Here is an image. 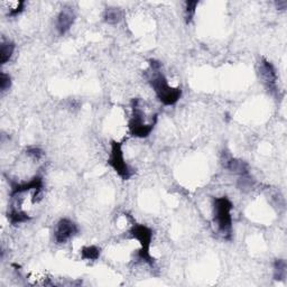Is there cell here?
Returning <instances> with one entry per match:
<instances>
[{"instance_id":"obj_1","label":"cell","mask_w":287,"mask_h":287,"mask_svg":"<svg viewBox=\"0 0 287 287\" xmlns=\"http://www.w3.org/2000/svg\"><path fill=\"white\" fill-rule=\"evenodd\" d=\"M151 89L164 106H174L181 99L182 90L172 86L167 81L164 73L162 72V64L155 59L149 61V69L145 73Z\"/></svg>"},{"instance_id":"obj_2","label":"cell","mask_w":287,"mask_h":287,"mask_svg":"<svg viewBox=\"0 0 287 287\" xmlns=\"http://www.w3.org/2000/svg\"><path fill=\"white\" fill-rule=\"evenodd\" d=\"M213 222L220 236L226 240H231L232 231H234V219H232V210L234 204L227 197L213 199Z\"/></svg>"},{"instance_id":"obj_3","label":"cell","mask_w":287,"mask_h":287,"mask_svg":"<svg viewBox=\"0 0 287 287\" xmlns=\"http://www.w3.org/2000/svg\"><path fill=\"white\" fill-rule=\"evenodd\" d=\"M157 120L147 121L145 111L143 110V104L139 99L132 101V117L129 119L128 128L132 136L136 138L148 137L154 131Z\"/></svg>"},{"instance_id":"obj_4","label":"cell","mask_w":287,"mask_h":287,"mask_svg":"<svg viewBox=\"0 0 287 287\" xmlns=\"http://www.w3.org/2000/svg\"><path fill=\"white\" fill-rule=\"evenodd\" d=\"M129 235L133 239L137 240L140 245V249L137 253L140 261L148 264L149 266H154L155 259L151 256L150 248L153 242V230L146 225L134 224L129 230Z\"/></svg>"},{"instance_id":"obj_5","label":"cell","mask_w":287,"mask_h":287,"mask_svg":"<svg viewBox=\"0 0 287 287\" xmlns=\"http://www.w3.org/2000/svg\"><path fill=\"white\" fill-rule=\"evenodd\" d=\"M108 164L116 172V174L123 181L131 180L134 175V171L128 165L124 158L122 145L118 142H111L110 153L108 157Z\"/></svg>"},{"instance_id":"obj_6","label":"cell","mask_w":287,"mask_h":287,"mask_svg":"<svg viewBox=\"0 0 287 287\" xmlns=\"http://www.w3.org/2000/svg\"><path fill=\"white\" fill-rule=\"evenodd\" d=\"M258 74L259 79H261L262 83L265 88L269 92V93L275 94L277 93V72L273 66L272 62H269L268 59L262 57L258 62Z\"/></svg>"},{"instance_id":"obj_7","label":"cell","mask_w":287,"mask_h":287,"mask_svg":"<svg viewBox=\"0 0 287 287\" xmlns=\"http://www.w3.org/2000/svg\"><path fill=\"white\" fill-rule=\"evenodd\" d=\"M79 234V227L74 221L69 218H62L54 228L53 237L57 245H64Z\"/></svg>"},{"instance_id":"obj_8","label":"cell","mask_w":287,"mask_h":287,"mask_svg":"<svg viewBox=\"0 0 287 287\" xmlns=\"http://www.w3.org/2000/svg\"><path fill=\"white\" fill-rule=\"evenodd\" d=\"M43 187H44V182H43V177L40 175H36L33 178H30L29 181L26 182H12V184H10V197L15 199L20 197L21 194L30 191L43 192Z\"/></svg>"},{"instance_id":"obj_9","label":"cell","mask_w":287,"mask_h":287,"mask_svg":"<svg viewBox=\"0 0 287 287\" xmlns=\"http://www.w3.org/2000/svg\"><path fill=\"white\" fill-rule=\"evenodd\" d=\"M75 14L71 8L62 9L56 17L55 29L59 36L66 35L74 24Z\"/></svg>"},{"instance_id":"obj_10","label":"cell","mask_w":287,"mask_h":287,"mask_svg":"<svg viewBox=\"0 0 287 287\" xmlns=\"http://www.w3.org/2000/svg\"><path fill=\"white\" fill-rule=\"evenodd\" d=\"M7 219L10 222V225L18 226L28 222L30 220V215L18 207H12L10 210H8Z\"/></svg>"},{"instance_id":"obj_11","label":"cell","mask_w":287,"mask_h":287,"mask_svg":"<svg viewBox=\"0 0 287 287\" xmlns=\"http://www.w3.org/2000/svg\"><path fill=\"white\" fill-rule=\"evenodd\" d=\"M15 47L16 46L14 42L3 39L2 44H0V64L2 66L10 61V58L14 55Z\"/></svg>"},{"instance_id":"obj_12","label":"cell","mask_w":287,"mask_h":287,"mask_svg":"<svg viewBox=\"0 0 287 287\" xmlns=\"http://www.w3.org/2000/svg\"><path fill=\"white\" fill-rule=\"evenodd\" d=\"M100 248L97 246H85L80 250L81 258L84 259V261L89 262H95L98 261L100 257Z\"/></svg>"},{"instance_id":"obj_13","label":"cell","mask_w":287,"mask_h":287,"mask_svg":"<svg viewBox=\"0 0 287 287\" xmlns=\"http://www.w3.org/2000/svg\"><path fill=\"white\" fill-rule=\"evenodd\" d=\"M104 18L107 24L116 25L122 19V12L119 8L109 7L105 10Z\"/></svg>"},{"instance_id":"obj_14","label":"cell","mask_w":287,"mask_h":287,"mask_svg":"<svg viewBox=\"0 0 287 287\" xmlns=\"http://www.w3.org/2000/svg\"><path fill=\"white\" fill-rule=\"evenodd\" d=\"M287 276V265L284 259H276L274 263V279L285 280Z\"/></svg>"},{"instance_id":"obj_15","label":"cell","mask_w":287,"mask_h":287,"mask_svg":"<svg viewBox=\"0 0 287 287\" xmlns=\"http://www.w3.org/2000/svg\"><path fill=\"white\" fill-rule=\"evenodd\" d=\"M199 2H186L185 7H184V18H185L186 24H189L193 20L194 16L197 13V7Z\"/></svg>"},{"instance_id":"obj_16","label":"cell","mask_w":287,"mask_h":287,"mask_svg":"<svg viewBox=\"0 0 287 287\" xmlns=\"http://www.w3.org/2000/svg\"><path fill=\"white\" fill-rule=\"evenodd\" d=\"M26 6L25 2H14V3H9V7H8V16L9 17H16V16L20 15L21 13L24 12Z\"/></svg>"},{"instance_id":"obj_17","label":"cell","mask_w":287,"mask_h":287,"mask_svg":"<svg viewBox=\"0 0 287 287\" xmlns=\"http://www.w3.org/2000/svg\"><path fill=\"white\" fill-rule=\"evenodd\" d=\"M12 78L9 74L6 72L0 73V91H2V93H5L12 88Z\"/></svg>"},{"instance_id":"obj_18","label":"cell","mask_w":287,"mask_h":287,"mask_svg":"<svg viewBox=\"0 0 287 287\" xmlns=\"http://www.w3.org/2000/svg\"><path fill=\"white\" fill-rule=\"evenodd\" d=\"M26 154L28 155L31 160L34 161H40L44 156V151H43L40 147H36V146H31L26 149Z\"/></svg>"},{"instance_id":"obj_19","label":"cell","mask_w":287,"mask_h":287,"mask_svg":"<svg viewBox=\"0 0 287 287\" xmlns=\"http://www.w3.org/2000/svg\"><path fill=\"white\" fill-rule=\"evenodd\" d=\"M276 7L280 10H284L287 7V2H285V0H281V2L276 3Z\"/></svg>"}]
</instances>
